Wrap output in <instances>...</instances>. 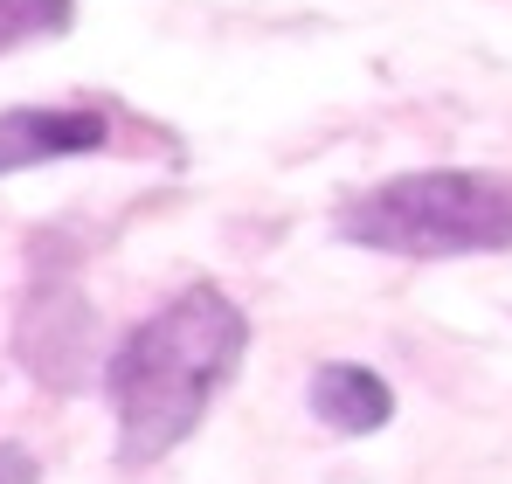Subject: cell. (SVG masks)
<instances>
[{"label": "cell", "mask_w": 512, "mask_h": 484, "mask_svg": "<svg viewBox=\"0 0 512 484\" xmlns=\"http://www.w3.org/2000/svg\"><path fill=\"white\" fill-rule=\"evenodd\" d=\"M111 125L104 111H63V104H21L0 111V180L28 173L49 160H77V153H104Z\"/></svg>", "instance_id": "277c9868"}, {"label": "cell", "mask_w": 512, "mask_h": 484, "mask_svg": "<svg viewBox=\"0 0 512 484\" xmlns=\"http://www.w3.org/2000/svg\"><path fill=\"white\" fill-rule=\"evenodd\" d=\"M90 346H97V319H90L84 298L70 284H35L28 312H21V367L42 388L70 395V388H84V374H90Z\"/></svg>", "instance_id": "3957f363"}, {"label": "cell", "mask_w": 512, "mask_h": 484, "mask_svg": "<svg viewBox=\"0 0 512 484\" xmlns=\"http://www.w3.org/2000/svg\"><path fill=\"white\" fill-rule=\"evenodd\" d=\"M305 402H312V415L326 429H340V436H374V429L395 422V388L374 367H360V360H326L312 374V395Z\"/></svg>", "instance_id": "5b68a950"}, {"label": "cell", "mask_w": 512, "mask_h": 484, "mask_svg": "<svg viewBox=\"0 0 512 484\" xmlns=\"http://www.w3.org/2000/svg\"><path fill=\"white\" fill-rule=\"evenodd\" d=\"M243 353H250V319L215 284H187L139 332H125V346L104 360V388L118 415V464L146 471L167 450H180L215 408V395L236 381Z\"/></svg>", "instance_id": "6da1fadb"}, {"label": "cell", "mask_w": 512, "mask_h": 484, "mask_svg": "<svg viewBox=\"0 0 512 484\" xmlns=\"http://www.w3.org/2000/svg\"><path fill=\"white\" fill-rule=\"evenodd\" d=\"M0 484H42V464L21 443H0Z\"/></svg>", "instance_id": "52a82bcc"}, {"label": "cell", "mask_w": 512, "mask_h": 484, "mask_svg": "<svg viewBox=\"0 0 512 484\" xmlns=\"http://www.w3.org/2000/svg\"><path fill=\"white\" fill-rule=\"evenodd\" d=\"M340 242L381 256H499L512 249V173L429 166L340 201Z\"/></svg>", "instance_id": "7a4b0ae2"}, {"label": "cell", "mask_w": 512, "mask_h": 484, "mask_svg": "<svg viewBox=\"0 0 512 484\" xmlns=\"http://www.w3.org/2000/svg\"><path fill=\"white\" fill-rule=\"evenodd\" d=\"M77 0H0V56L28 49V42H56L70 35Z\"/></svg>", "instance_id": "8992f818"}]
</instances>
